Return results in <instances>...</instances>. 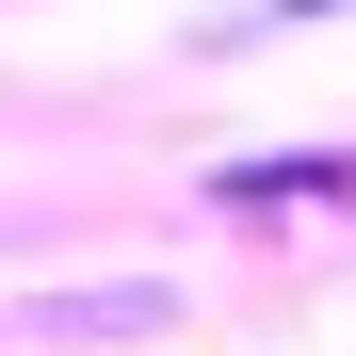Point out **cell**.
<instances>
[{
	"label": "cell",
	"mask_w": 356,
	"mask_h": 356,
	"mask_svg": "<svg viewBox=\"0 0 356 356\" xmlns=\"http://www.w3.org/2000/svg\"><path fill=\"white\" fill-rule=\"evenodd\" d=\"M259 17H356V0H259ZM259 17H243V33H259Z\"/></svg>",
	"instance_id": "1"
}]
</instances>
